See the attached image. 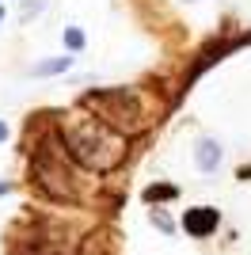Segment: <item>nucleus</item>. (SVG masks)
<instances>
[{
    "label": "nucleus",
    "mask_w": 251,
    "mask_h": 255,
    "mask_svg": "<svg viewBox=\"0 0 251 255\" xmlns=\"http://www.w3.org/2000/svg\"><path fill=\"white\" fill-rule=\"evenodd\" d=\"M61 145L76 160V168L99 171V175L122 168V160L129 156L126 133H118L115 126H107L103 118H95V115L65 118L61 122Z\"/></svg>",
    "instance_id": "f257e3e1"
},
{
    "label": "nucleus",
    "mask_w": 251,
    "mask_h": 255,
    "mask_svg": "<svg viewBox=\"0 0 251 255\" xmlns=\"http://www.w3.org/2000/svg\"><path fill=\"white\" fill-rule=\"evenodd\" d=\"M73 168H76V160L65 152V145L53 149L50 141H42L38 149H34V156H31L34 183H38L42 194H50L53 202H76V198H80V187H76Z\"/></svg>",
    "instance_id": "f03ea898"
},
{
    "label": "nucleus",
    "mask_w": 251,
    "mask_h": 255,
    "mask_svg": "<svg viewBox=\"0 0 251 255\" xmlns=\"http://www.w3.org/2000/svg\"><path fill=\"white\" fill-rule=\"evenodd\" d=\"M92 107H99V111H92L95 118H103L107 126H115L118 133H141V129H148V111H145V99H141V92H133V88H111V92H92V99H88Z\"/></svg>",
    "instance_id": "7ed1b4c3"
},
{
    "label": "nucleus",
    "mask_w": 251,
    "mask_h": 255,
    "mask_svg": "<svg viewBox=\"0 0 251 255\" xmlns=\"http://www.w3.org/2000/svg\"><path fill=\"white\" fill-rule=\"evenodd\" d=\"M217 225H221V213L213 210V206H194V210L183 213V229H187L194 240L213 236V233H217Z\"/></svg>",
    "instance_id": "20e7f679"
},
{
    "label": "nucleus",
    "mask_w": 251,
    "mask_h": 255,
    "mask_svg": "<svg viewBox=\"0 0 251 255\" xmlns=\"http://www.w3.org/2000/svg\"><path fill=\"white\" fill-rule=\"evenodd\" d=\"M221 160H225V149H221L217 137H198L194 141V164H198L202 175H217Z\"/></svg>",
    "instance_id": "39448f33"
},
{
    "label": "nucleus",
    "mask_w": 251,
    "mask_h": 255,
    "mask_svg": "<svg viewBox=\"0 0 251 255\" xmlns=\"http://www.w3.org/2000/svg\"><path fill=\"white\" fill-rule=\"evenodd\" d=\"M73 69V53H61V57H42V61L31 65V76L42 80V76H57V73H69Z\"/></svg>",
    "instance_id": "423d86ee"
},
{
    "label": "nucleus",
    "mask_w": 251,
    "mask_h": 255,
    "mask_svg": "<svg viewBox=\"0 0 251 255\" xmlns=\"http://www.w3.org/2000/svg\"><path fill=\"white\" fill-rule=\"evenodd\" d=\"M61 42H65V53H73V57H80L84 50H88V34H84V27H76V23H69L61 34Z\"/></svg>",
    "instance_id": "0eeeda50"
},
{
    "label": "nucleus",
    "mask_w": 251,
    "mask_h": 255,
    "mask_svg": "<svg viewBox=\"0 0 251 255\" xmlns=\"http://www.w3.org/2000/svg\"><path fill=\"white\" fill-rule=\"evenodd\" d=\"M145 202L160 206V202H171V198H179V187L175 183H152V187H145V194H141Z\"/></svg>",
    "instance_id": "6e6552de"
},
{
    "label": "nucleus",
    "mask_w": 251,
    "mask_h": 255,
    "mask_svg": "<svg viewBox=\"0 0 251 255\" xmlns=\"http://www.w3.org/2000/svg\"><path fill=\"white\" fill-rule=\"evenodd\" d=\"M46 8H50V0H19V4H15V19L31 23V19H38Z\"/></svg>",
    "instance_id": "1a4fd4ad"
},
{
    "label": "nucleus",
    "mask_w": 251,
    "mask_h": 255,
    "mask_svg": "<svg viewBox=\"0 0 251 255\" xmlns=\"http://www.w3.org/2000/svg\"><path fill=\"white\" fill-rule=\"evenodd\" d=\"M152 225H156L160 233H167V236L175 233V221H171V217H167V213H164V210H152Z\"/></svg>",
    "instance_id": "9d476101"
},
{
    "label": "nucleus",
    "mask_w": 251,
    "mask_h": 255,
    "mask_svg": "<svg viewBox=\"0 0 251 255\" xmlns=\"http://www.w3.org/2000/svg\"><path fill=\"white\" fill-rule=\"evenodd\" d=\"M8 133H11V129H8V122H4V118H0V145H4V141H8Z\"/></svg>",
    "instance_id": "9b49d317"
},
{
    "label": "nucleus",
    "mask_w": 251,
    "mask_h": 255,
    "mask_svg": "<svg viewBox=\"0 0 251 255\" xmlns=\"http://www.w3.org/2000/svg\"><path fill=\"white\" fill-rule=\"evenodd\" d=\"M240 179H251V164H248V168H240Z\"/></svg>",
    "instance_id": "f8f14e48"
},
{
    "label": "nucleus",
    "mask_w": 251,
    "mask_h": 255,
    "mask_svg": "<svg viewBox=\"0 0 251 255\" xmlns=\"http://www.w3.org/2000/svg\"><path fill=\"white\" fill-rule=\"evenodd\" d=\"M0 23H4V4H0Z\"/></svg>",
    "instance_id": "ddd939ff"
}]
</instances>
